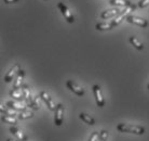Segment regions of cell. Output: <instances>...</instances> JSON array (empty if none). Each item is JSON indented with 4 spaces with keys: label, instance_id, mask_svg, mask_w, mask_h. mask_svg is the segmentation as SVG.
I'll list each match as a JSON object with an SVG mask.
<instances>
[{
    "label": "cell",
    "instance_id": "cell-1",
    "mask_svg": "<svg viewBox=\"0 0 149 141\" xmlns=\"http://www.w3.org/2000/svg\"><path fill=\"white\" fill-rule=\"evenodd\" d=\"M117 129L121 133H129V134L135 135H143L145 133V128L142 126H136V125H130V124H118Z\"/></svg>",
    "mask_w": 149,
    "mask_h": 141
},
{
    "label": "cell",
    "instance_id": "cell-2",
    "mask_svg": "<svg viewBox=\"0 0 149 141\" xmlns=\"http://www.w3.org/2000/svg\"><path fill=\"white\" fill-rule=\"evenodd\" d=\"M57 7H58V9H60L61 13L63 14L64 19L66 20L68 23H74V15H72V13H71V11L69 10V8L66 6V4H64V2H62V1H60L58 4H57Z\"/></svg>",
    "mask_w": 149,
    "mask_h": 141
},
{
    "label": "cell",
    "instance_id": "cell-3",
    "mask_svg": "<svg viewBox=\"0 0 149 141\" xmlns=\"http://www.w3.org/2000/svg\"><path fill=\"white\" fill-rule=\"evenodd\" d=\"M55 115H54V123L56 126H61L63 124V116H64V106L62 103H58L55 109Z\"/></svg>",
    "mask_w": 149,
    "mask_h": 141
},
{
    "label": "cell",
    "instance_id": "cell-4",
    "mask_svg": "<svg viewBox=\"0 0 149 141\" xmlns=\"http://www.w3.org/2000/svg\"><path fill=\"white\" fill-rule=\"evenodd\" d=\"M109 4L111 6H118V7H124L127 8V9H131L132 11L136 10L137 6H135L134 4H132L129 0H110Z\"/></svg>",
    "mask_w": 149,
    "mask_h": 141
},
{
    "label": "cell",
    "instance_id": "cell-5",
    "mask_svg": "<svg viewBox=\"0 0 149 141\" xmlns=\"http://www.w3.org/2000/svg\"><path fill=\"white\" fill-rule=\"evenodd\" d=\"M93 93H94V97H95L96 104L100 108H103L105 105V99H104V97H103V94H102V90L98 85L93 86Z\"/></svg>",
    "mask_w": 149,
    "mask_h": 141
},
{
    "label": "cell",
    "instance_id": "cell-6",
    "mask_svg": "<svg viewBox=\"0 0 149 141\" xmlns=\"http://www.w3.org/2000/svg\"><path fill=\"white\" fill-rule=\"evenodd\" d=\"M66 86H67V88L70 91H72V92L74 93V94H77V96L79 97H83L84 96V90H83V88H81L79 85H77L74 82H72V80H67L66 82Z\"/></svg>",
    "mask_w": 149,
    "mask_h": 141
},
{
    "label": "cell",
    "instance_id": "cell-7",
    "mask_svg": "<svg viewBox=\"0 0 149 141\" xmlns=\"http://www.w3.org/2000/svg\"><path fill=\"white\" fill-rule=\"evenodd\" d=\"M127 21L129 23H131V24L137 25L139 27H147L148 26V21H146L145 19H142V18L134 16V15H127Z\"/></svg>",
    "mask_w": 149,
    "mask_h": 141
},
{
    "label": "cell",
    "instance_id": "cell-8",
    "mask_svg": "<svg viewBox=\"0 0 149 141\" xmlns=\"http://www.w3.org/2000/svg\"><path fill=\"white\" fill-rule=\"evenodd\" d=\"M19 70H21L19 64V63L14 64V65L10 68V70H9L7 74H6V76H4V82H12V79L14 78L15 75H17V73L19 72Z\"/></svg>",
    "mask_w": 149,
    "mask_h": 141
},
{
    "label": "cell",
    "instance_id": "cell-9",
    "mask_svg": "<svg viewBox=\"0 0 149 141\" xmlns=\"http://www.w3.org/2000/svg\"><path fill=\"white\" fill-rule=\"evenodd\" d=\"M7 106H9L10 109H12V110H14V111L16 112H24L27 110V105H24L23 103H21V102H16V101H8L7 102Z\"/></svg>",
    "mask_w": 149,
    "mask_h": 141
},
{
    "label": "cell",
    "instance_id": "cell-10",
    "mask_svg": "<svg viewBox=\"0 0 149 141\" xmlns=\"http://www.w3.org/2000/svg\"><path fill=\"white\" fill-rule=\"evenodd\" d=\"M40 98L45 101V103L48 105V108L50 109L51 111H55L56 105H54V102H53L52 98L49 96L48 92H45V91H41V92H40Z\"/></svg>",
    "mask_w": 149,
    "mask_h": 141
},
{
    "label": "cell",
    "instance_id": "cell-11",
    "mask_svg": "<svg viewBox=\"0 0 149 141\" xmlns=\"http://www.w3.org/2000/svg\"><path fill=\"white\" fill-rule=\"evenodd\" d=\"M24 76H25V72L24 70H19L17 73V76L15 78V82L13 84V89H21L23 86V80H24Z\"/></svg>",
    "mask_w": 149,
    "mask_h": 141
},
{
    "label": "cell",
    "instance_id": "cell-12",
    "mask_svg": "<svg viewBox=\"0 0 149 141\" xmlns=\"http://www.w3.org/2000/svg\"><path fill=\"white\" fill-rule=\"evenodd\" d=\"M122 12V10L120 9H113V10H106L101 14L102 19H110V18H113L116 15L120 14Z\"/></svg>",
    "mask_w": 149,
    "mask_h": 141
},
{
    "label": "cell",
    "instance_id": "cell-13",
    "mask_svg": "<svg viewBox=\"0 0 149 141\" xmlns=\"http://www.w3.org/2000/svg\"><path fill=\"white\" fill-rule=\"evenodd\" d=\"M9 131H10L12 135H14L15 137L17 138L19 140H22V141H27V140H28L26 136L23 134V133L19 129V128H16V127H10Z\"/></svg>",
    "mask_w": 149,
    "mask_h": 141
},
{
    "label": "cell",
    "instance_id": "cell-14",
    "mask_svg": "<svg viewBox=\"0 0 149 141\" xmlns=\"http://www.w3.org/2000/svg\"><path fill=\"white\" fill-rule=\"evenodd\" d=\"M10 97H12L14 100L16 101H23L24 100V97H23V93H22V90H19V89H13L12 88L11 90H10Z\"/></svg>",
    "mask_w": 149,
    "mask_h": 141
},
{
    "label": "cell",
    "instance_id": "cell-15",
    "mask_svg": "<svg viewBox=\"0 0 149 141\" xmlns=\"http://www.w3.org/2000/svg\"><path fill=\"white\" fill-rule=\"evenodd\" d=\"M21 90H22V93H23V97H24V100L25 102H28V101L31 99V96H30V91H29V87L28 85L26 84H24V85L21 87Z\"/></svg>",
    "mask_w": 149,
    "mask_h": 141
},
{
    "label": "cell",
    "instance_id": "cell-16",
    "mask_svg": "<svg viewBox=\"0 0 149 141\" xmlns=\"http://www.w3.org/2000/svg\"><path fill=\"white\" fill-rule=\"evenodd\" d=\"M129 41H130L131 45H133V47L136 48L137 50H143V49H144V45H143L142 42L138 40L135 36H131V37L129 38Z\"/></svg>",
    "mask_w": 149,
    "mask_h": 141
},
{
    "label": "cell",
    "instance_id": "cell-17",
    "mask_svg": "<svg viewBox=\"0 0 149 141\" xmlns=\"http://www.w3.org/2000/svg\"><path fill=\"white\" fill-rule=\"evenodd\" d=\"M1 121L6 124H12V125H16L19 118L15 116H9V115H2L1 116Z\"/></svg>",
    "mask_w": 149,
    "mask_h": 141
},
{
    "label": "cell",
    "instance_id": "cell-18",
    "mask_svg": "<svg viewBox=\"0 0 149 141\" xmlns=\"http://www.w3.org/2000/svg\"><path fill=\"white\" fill-rule=\"evenodd\" d=\"M80 118L83 121L84 123L86 124H89V125H95V119L92 117V116H90L89 114H86V113H80Z\"/></svg>",
    "mask_w": 149,
    "mask_h": 141
},
{
    "label": "cell",
    "instance_id": "cell-19",
    "mask_svg": "<svg viewBox=\"0 0 149 141\" xmlns=\"http://www.w3.org/2000/svg\"><path fill=\"white\" fill-rule=\"evenodd\" d=\"M97 30H109L112 28V25H111V22L109 23H97L96 25H95Z\"/></svg>",
    "mask_w": 149,
    "mask_h": 141
},
{
    "label": "cell",
    "instance_id": "cell-20",
    "mask_svg": "<svg viewBox=\"0 0 149 141\" xmlns=\"http://www.w3.org/2000/svg\"><path fill=\"white\" fill-rule=\"evenodd\" d=\"M34 116V113L29 111H24V112H19L17 114V118L19 119H27V118H31Z\"/></svg>",
    "mask_w": 149,
    "mask_h": 141
},
{
    "label": "cell",
    "instance_id": "cell-21",
    "mask_svg": "<svg viewBox=\"0 0 149 141\" xmlns=\"http://www.w3.org/2000/svg\"><path fill=\"white\" fill-rule=\"evenodd\" d=\"M108 138V131L107 130H102L100 133V141H106Z\"/></svg>",
    "mask_w": 149,
    "mask_h": 141
},
{
    "label": "cell",
    "instance_id": "cell-22",
    "mask_svg": "<svg viewBox=\"0 0 149 141\" xmlns=\"http://www.w3.org/2000/svg\"><path fill=\"white\" fill-rule=\"evenodd\" d=\"M89 141H100V133L97 131H94L93 134L91 135Z\"/></svg>",
    "mask_w": 149,
    "mask_h": 141
},
{
    "label": "cell",
    "instance_id": "cell-23",
    "mask_svg": "<svg viewBox=\"0 0 149 141\" xmlns=\"http://www.w3.org/2000/svg\"><path fill=\"white\" fill-rule=\"evenodd\" d=\"M149 4V0H141L139 2H138L137 7L141 8V9H143V8H146L147 6Z\"/></svg>",
    "mask_w": 149,
    "mask_h": 141
},
{
    "label": "cell",
    "instance_id": "cell-24",
    "mask_svg": "<svg viewBox=\"0 0 149 141\" xmlns=\"http://www.w3.org/2000/svg\"><path fill=\"white\" fill-rule=\"evenodd\" d=\"M6 4H15V2H17L19 0H3Z\"/></svg>",
    "mask_w": 149,
    "mask_h": 141
},
{
    "label": "cell",
    "instance_id": "cell-25",
    "mask_svg": "<svg viewBox=\"0 0 149 141\" xmlns=\"http://www.w3.org/2000/svg\"><path fill=\"white\" fill-rule=\"evenodd\" d=\"M7 141H22V140H19V139H17V140H14V139H10V138H9Z\"/></svg>",
    "mask_w": 149,
    "mask_h": 141
},
{
    "label": "cell",
    "instance_id": "cell-26",
    "mask_svg": "<svg viewBox=\"0 0 149 141\" xmlns=\"http://www.w3.org/2000/svg\"><path fill=\"white\" fill-rule=\"evenodd\" d=\"M147 88H148V90H149V82H148V86H147Z\"/></svg>",
    "mask_w": 149,
    "mask_h": 141
},
{
    "label": "cell",
    "instance_id": "cell-27",
    "mask_svg": "<svg viewBox=\"0 0 149 141\" xmlns=\"http://www.w3.org/2000/svg\"><path fill=\"white\" fill-rule=\"evenodd\" d=\"M45 1H48V0H45Z\"/></svg>",
    "mask_w": 149,
    "mask_h": 141
}]
</instances>
